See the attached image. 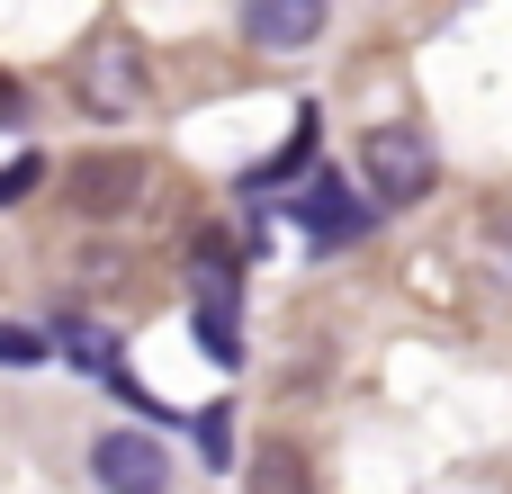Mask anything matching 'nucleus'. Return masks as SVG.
Segmentation results:
<instances>
[{
  "instance_id": "obj_4",
  "label": "nucleus",
  "mask_w": 512,
  "mask_h": 494,
  "mask_svg": "<svg viewBox=\"0 0 512 494\" xmlns=\"http://www.w3.org/2000/svg\"><path fill=\"white\" fill-rule=\"evenodd\" d=\"M90 477H99V494H171V450L153 441V432H99L90 441Z\"/></svg>"
},
{
  "instance_id": "obj_13",
  "label": "nucleus",
  "mask_w": 512,
  "mask_h": 494,
  "mask_svg": "<svg viewBox=\"0 0 512 494\" xmlns=\"http://www.w3.org/2000/svg\"><path fill=\"white\" fill-rule=\"evenodd\" d=\"M18 117H27V90H18V81L0 72V126H18Z\"/></svg>"
},
{
  "instance_id": "obj_12",
  "label": "nucleus",
  "mask_w": 512,
  "mask_h": 494,
  "mask_svg": "<svg viewBox=\"0 0 512 494\" xmlns=\"http://www.w3.org/2000/svg\"><path fill=\"white\" fill-rule=\"evenodd\" d=\"M36 351H54V342H45V333H0V360H9V369H27Z\"/></svg>"
},
{
  "instance_id": "obj_10",
  "label": "nucleus",
  "mask_w": 512,
  "mask_h": 494,
  "mask_svg": "<svg viewBox=\"0 0 512 494\" xmlns=\"http://www.w3.org/2000/svg\"><path fill=\"white\" fill-rule=\"evenodd\" d=\"M36 180H45V162H36V153H18V162H0V207H18V198H27Z\"/></svg>"
},
{
  "instance_id": "obj_2",
  "label": "nucleus",
  "mask_w": 512,
  "mask_h": 494,
  "mask_svg": "<svg viewBox=\"0 0 512 494\" xmlns=\"http://www.w3.org/2000/svg\"><path fill=\"white\" fill-rule=\"evenodd\" d=\"M360 180H369L378 207H414V198L441 189V153H432V135L414 117H387V126L360 135Z\"/></svg>"
},
{
  "instance_id": "obj_1",
  "label": "nucleus",
  "mask_w": 512,
  "mask_h": 494,
  "mask_svg": "<svg viewBox=\"0 0 512 494\" xmlns=\"http://www.w3.org/2000/svg\"><path fill=\"white\" fill-rule=\"evenodd\" d=\"M189 324H198V342H207V360L216 369H243V252L207 225L198 243H189Z\"/></svg>"
},
{
  "instance_id": "obj_9",
  "label": "nucleus",
  "mask_w": 512,
  "mask_h": 494,
  "mask_svg": "<svg viewBox=\"0 0 512 494\" xmlns=\"http://www.w3.org/2000/svg\"><path fill=\"white\" fill-rule=\"evenodd\" d=\"M252 494H315V477H306V459H297L288 441H270V450L252 459Z\"/></svg>"
},
{
  "instance_id": "obj_3",
  "label": "nucleus",
  "mask_w": 512,
  "mask_h": 494,
  "mask_svg": "<svg viewBox=\"0 0 512 494\" xmlns=\"http://www.w3.org/2000/svg\"><path fill=\"white\" fill-rule=\"evenodd\" d=\"M72 90H81V108L99 117V126H126L135 108H144V45L135 36H90L81 45V72H72Z\"/></svg>"
},
{
  "instance_id": "obj_6",
  "label": "nucleus",
  "mask_w": 512,
  "mask_h": 494,
  "mask_svg": "<svg viewBox=\"0 0 512 494\" xmlns=\"http://www.w3.org/2000/svg\"><path fill=\"white\" fill-rule=\"evenodd\" d=\"M324 9L333 0H243V36L270 45V54H306L324 36Z\"/></svg>"
},
{
  "instance_id": "obj_5",
  "label": "nucleus",
  "mask_w": 512,
  "mask_h": 494,
  "mask_svg": "<svg viewBox=\"0 0 512 494\" xmlns=\"http://www.w3.org/2000/svg\"><path fill=\"white\" fill-rule=\"evenodd\" d=\"M63 198H72L81 216H126V207L144 198V162H135V153H81V162L63 171Z\"/></svg>"
},
{
  "instance_id": "obj_11",
  "label": "nucleus",
  "mask_w": 512,
  "mask_h": 494,
  "mask_svg": "<svg viewBox=\"0 0 512 494\" xmlns=\"http://www.w3.org/2000/svg\"><path fill=\"white\" fill-rule=\"evenodd\" d=\"M198 450L225 468V450H234V432H225V414H198Z\"/></svg>"
},
{
  "instance_id": "obj_8",
  "label": "nucleus",
  "mask_w": 512,
  "mask_h": 494,
  "mask_svg": "<svg viewBox=\"0 0 512 494\" xmlns=\"http://www.w3.org/2000/svg\"><path fill=\"white\" fill-rule=\"evenodd\" d=\"M45 342H54L72 369H90V378H117V342H108V324H90V315H54V324H45Z\"/></svg>"
},
{
  "instance_id": "obj_7",
  "label": "nucleus",
  "mask_w": 512,
  "mask_h": 494,
  "mask_svg": "<svg viewBox=\"0 0 512 494\" xmlns=\"http://www.w3.org/2000/svg\"><path fill=\"white\" fill-rule=\"evenodd\" d=\"M297 216H306V234H315L324 252H342V243H360V234H369V207H360V198H351L342 180H315Z\"/></svg>"
}]
</instances>
